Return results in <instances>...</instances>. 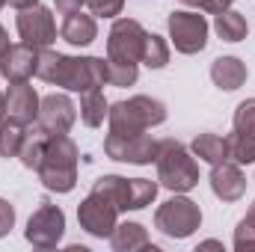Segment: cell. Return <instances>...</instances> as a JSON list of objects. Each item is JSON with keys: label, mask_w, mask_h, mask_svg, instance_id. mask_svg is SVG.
Wrapping results in <instances>:
<instances>
[{"label": "cell", "mask_w": 255, "mask_h": 252, "mask_svg": "<svg viewBox=\"0 0 255 252\" xmlns=\"http://www.w3.org/2000/svg\"><path fill=\"white\" fill-rule=\"evenodd\" d=\"M36 77L65 86L71 92H89V89H101L107 83V60L98 57H65L57 51L42 48L39 51V65H36Z\"/></svg>", "instance_id": "obj_1"}, {"label": "cell", "mask_w": 255, "mask_h": 252, "mask_svg": "<svg viewBox=\"0 0 255 252\" xmlns=\"http://www.w3.org/2000/svg\"><path fill=\"white\" fill-rule=\"evenodd\" d=\"M77 145L68 136H48V148H45V160L39 166V178L42 184L54 193H68L77 184Z\"/></svg>", "instance_id": "obj_2"}, {"label": "cell", "mask_w": 255, "mask_h": 252, "mask_svg": "<svg viewBox=\"0 0 255 252\" xmlns=\"http://www.w3.org/2000/svg\"><path fill=\"white\" fill-rule=\"evenodd\" d=\"M107 119H110V133H119V136H136L148 127L160 125L166 119V107L157 101V98H148V95H136L130 101H119L107 110Z\"/></svg>", "instance_id": "obj_3"}, {"label": "cell", "mask_w": 255, "mask_h": 252, "mask_svg": "<svg viewBox=\"0 0 255 252\" xmlns=\"http://www.w3.org/2000/svg\"><path fill=\"white\" fill-rule=\"evenodd\" d=\"M154 163H157V181L172 193H187L199 184V166L193 163L187 148L175 139H160Z\"/></svg>", "instance_id": "obj_4"}, {"label": "cell", "mask_w": 255, "mask_h": 252, "mask_svg": "<svg viewBox=\"0 0 255 252\" xmlns=\"http://www.w3.org/2000/svg\"><path fill=\"white\" fill-rule=\"evenodd\" d=\"M202 223V211L199 205L184 199V196H172L169 202H163L154 214V226L166 235V238H175V241H184L190 238L193 232L199 229Z\"/></svg>", "instance_id": "obj_5"}, {"label": "cell", "mask_w": 255, "mask_h": 252, "mask_svg": "<svg viewBox=\"0 0 255 252\" xmlns=\"http://www.w3.org/2000/svg\"><path fill=\"white\" fill-rule=\"evenodd\" d=\"M145 30L139 27V21L133 18H119L110 30L107 39V60L110 63H130L136 65L142 60V48H145Z\"/></svg>", "instance_id": "obj_6"}, {"label": "cell", "mask_w": 255, "mask_h": 252, "mask_svg": "<svg viewBox=\"0 0 255 252\" xmlns=\"http://www.w3.org/2000/svg\"><path fill=\"white\" fill-rule=\"evenodd\" d=\"M229 139V157L235 163H255V98H247L235 110V130Z\"/></svg>", "instance_id": "obj_7"}, {"label": "cell", "mask_w": 255, "mask_h": 252, "mask_svg": "<svg viewBox=\"0 0 255 252\" xmlns=\"http://www.w3.org/2000/svg\"><path fill=\"white\" fill-rule=\"evenodd\" d=\"M169 39L175 51L181 54H199L208 45V21L199 12H172L169 15Z\"/></svg>", "instance_id": "obj_8"}, {"label": "cell", "mask_w": 255, "mask_h": 252, "mask_svg": "<svg viewBox=\"0 0 255 252\" xmlns=\"http://www.w3.org/2000/svg\"><path fill=\"white\" fill-rule=\"evenodd\" d=\"M63 232H65V214L57 205L42 202V208L30 217L24 235H27V241H30L33 247H39V250H54V247L60 244Z\"/></svg>", "instance_id": "obj_9"}, {"label": "cell", "mask_w": 255, "mask_h": 252, "mask_svg": "<svg viewBox=\"0 0 255 252\" xmlns=\"http://www.w3.org/2000/svg\"><path fill=\"white\" fill-rule=\"evenodd\" d=\"M157 145L160 139H151L145 133H136V136H119V133H107L104 139V151L119 160V163H136V166H145L157 157Z\"/></svg>", "instance_id": "obj_10"}, {"label": "cell", "mask_w": 255, "mask_h": 252, "mask_svg": "<svg viewBox=\"0 0 255 252\" xmlns=\"http://www.w3.org/2000/svg\"><path fill=\"white\" fill-rule=\"evenodd\" d=\"M116 214H119V208H116L110 199L98 196V193H89V196L80 202V208H77L80 226H83L89 235H95V238H110V235H113V229H116Z\"/></svg>", "instance_id": "obj_11"}, {"label": "cell", "mask_w": 255, "mask_h": 252, "mask_svg": "<svg viewBox=\"0 0 255 252\" xmlns=\"http://www.w3.org/2000/svg\"><path fill=\"white\" fill-rule=\"evenodd\" d=\"M18 36L24 45L30 48H48L54 39H57V24H54V15L45 9V6H30V9H21L18 15Z\"/></svg>", "instance_id": "obj_12"}, {"label": "cell", "mask_w": 255, "mask_h": 252, "mask_svg": "<svg viewBox=\"0 0 255 252\" xmlns=\"http://www.w3.org/2000/svg\"><path fill=\"white\" fill-rule=\"evenodd\" d=\"M39 95L36 89L24 80V83H9V92L3 95V119L18 122V125H33L39 119Z\"/></svg>", "instance_id": "obj_13"}, {"label": "cell", "mask_w": 255, "mask_h": 252, "mask_svg": "<svg viewBox=\"0 0 255 252\" xmlns=\"http://www.w3.org/2000/svg\"><path fill=\"white\" fill-rule=\"evenodd\" d=\"M74 119H77V110L65 95H48L39 104L36 125L45 136H63V133H68V127L74 125Z\"/></svg>", "instance_id": "obj_14"}, {"label": "cell", "mask_w": 255, "mask_h": 252, "mask_svg": "<svg viewBox=\"0 0 255 252\" xmlns=\"http://www.w3.org/2000/svg\"><path fill=\"white\" fill-rule=\"evenodd\" d=\"M36 65H39V48H30L21 42V45H12L0 57V74L9 83H24L36 74Z\"/></svg>", "instance_id": "obj_15"}, {"label": "cell", "mask_w": 255, "mask_h": 252, "mask_svg": "<svg viewBox=\"0 0 255 252\" xmlns=\"http://www.w3.org/2000/svg\"><path fill=\"white\" fill-rule=\"evenodd\" d=\"M211 190L223 202H238L247 193V178H244V172L232 160H226V163H217L211 169Z\"/></svg>", "instance_id": "obj_16"}, {"label": "cell", "mask_w": 255, "mask_h": 252, "mask_svg": "<svg viewBox=\"0 0 255 252\" xmlns=\"http://www.w3.org/2000/svg\"><path fill=\"white\" fill-rule=\"evenodd\" d=\"M60 36H63L68 45H74V48H86V45H92L95 36H98L95 18H92V15H83V12H68L65 21H63Z\"/></svg>", "instance_id": "obj_17"}, {"label": "cell", "mask_w": 255, "mask_h": 252, "mask_svg": "<svg viewBox=\"0 0 255 252\" xmlns=\"http://www.w3.org/2000/svg\"><path fill=\"white\" fill-rule=\"evenodd\" d=\"M92 193L110 199L119 211H133V181L119 175H104L92 184Z\"/></svg>", "instance_id": "obj_18"}, {"label": "cell", "mask_w": 255, "mask_h": 252, "mask_svg": "<svg viewBox=\"0 0 255 252\" xmlns=\"http://www.w3.org/2000/svg\"><path fill=\"white\" fill-rule=\"evenodd\" d=\"M211 80L220 89H226V92L241 89L247 83V65L241 63L238 57H220V60H214V65H211Z\"/></svg>", "instance_id": "obj_19"}, {"label": "cell", "mask_w": 255, "mask_h": 252, "mask_svg": "<svg viewBox=\"0 0 255 252\" xmlns=\"http://www.w3.org/2000/svg\"><path fill=\"white\" fill-rule=\"evenodd\" d=\"M193 154L202 157V160H208L211 166L232 160L229 157V139L226 136H217V133H199L193 139Z\"/></svg>", "instance_id": "obj_20"}, {"label": "cell", "mask_w": 255, "mask_h": 252, "mask_svg": "<svg viewBox=\"0 0 255 252\" xmlns=\"http://www.w3.org/2000/svg\"><path fill=\"white\" fill-rule=\"evenodd\" d=\"M110 244L116 252H133V250H145L148 247V235L139 223H122L113 229Z\"/></svg>", "instance_id": "obj_21"}, {"label": "cell", "mask_w": 255, "mask_h": 252, "mask_svg": "<svg viewBox=\"0 0 255 252\" xmlns=\"http://www.w3.org/2000/svg\"><path fill=\"white\" fill-rule=\"evenodd\" d=\"M45 148H48V136L36 127V130H27V136H24V145H21L18 157H21V163H24L27 169L39 172V166H42V160H45Z\"/></svg>", "instance_id": "obj_22"}, {"label": "cell", "mask_w": 255, "mask_h": 252, "mask_svg": "<svg viewBox=\"0 0 255 252\" xmlns=\"http://www.w3.org/2000/svg\"><path fill=\"white\" fill-rule=\"evenodd\" d=\"M214 30H217L220 39H226V42H241V39H247V30H250V27H247V18H244L241 12L226 9V12L217 15Z\"/></svg>", "instance_id": "obj_23"}, {"label": "cell", "mask_w": 255, "mask_h": 252, "mask_svg": "<svg viewBox=\"0 0 255 252\" xmlns=\"http://www.w3.org/2000/svg\"><path fill=\"white\" fill-rule=\"evenodd\" d=\"M107 110H110V107H107L101 89H89V92H83V98H80V119H83L89 127L101 125L104 116H107Z\"/></svg>", "instance_id": "obj_24"}, {"label": "cell", "mask_w": 255, "mask_h": 252, "mask_svg": "<svg viewBox=\"0 0 255 252\" xmlns=\"http://www.w3.org/2000/svg\"><path fill=\"white\" fill-rule=\"evenodd\" d=\"M24 136H27L24 125L0 119V157H18V151L24 145Z\"/></svg>", "instance_id": "obj_25"}, {"label": "cell", "mask_w": 255, "mask_h": 252, "mask_svg": "<svg viewBox=\"0 0 255 252\" xmlns=\"http://www.w3.org/2000/svg\"><path fill=\"white\" fill-rule=\"evenodd\" d=\"M148 68H163L169 63V45L163 42V36H145V48H142V60Z\"/></svg>", "instance_id": "obj_26"}, {"label": "cell", "mask_w": 255, "mask_h": 252, "mask_svg": "<svg viewBox=\"0 0 255 252\" xmlns=\"http://www.w3.org/2000/svg\"><path fill=\"white\" fill-rule=\"evenodd\" d=\"M235 250H255V205L235 229Z\"/></svg>", "instance_id": "obj_27"}, {"label": "cell", "mask_w": 255, "mask_h": 252, "mask_svg": "<svg viewBox=\"0 0 255 252\" xmlns=\"http://www.w3.org/2000/svg\"><path fill=\"white\" fill-rule=\"evenodd\" d=\"M107 83H113V86H130V83H136V65L110 63L107 60Z\"/></svg>", "instance_id": "obj_28"}, {"label": "cell", "mask_w": 255, "mask_h": 252, "mask_svg": "<svg viewBox=\"0 0 255 252\" xmlns=\"http://www.w3.org/2000/svg\"><path fill=\"white\" fill-rule=\"evenodd\" d=\"M86 6H89L95 15H101V18H113V15L122 12L125 0H86Z\"/></svg>", "instance_id": "obj_29"}, {"label": "cell", "mask_w": 255, "mask_h": 252, "mask_svg": "<svg viewBox=\"0 0 255 252\" xmlns=\"http://www.w3.org/2000/svg\"><path fill=\"white\" fill-rule=\"evenodd\" d=\"M12 226H15V208H12L6 199H0V238L9 235Z\"/></svg>", "instance_id": "obj_30"}, {"label": "cell", "mask_w": 255, "mask_h": 252, "mask_svg": "<svg viewBox=\"0 0 255 252\" xmlns=\"http://www.w3.org/2000/svg\"><path fill=\"white\" fill-rule=\"evenodd\" d=\"M232 3H235V0H199L196 6L205 9V12H211V15H220V12H226Z\"/></svg>", "instance_id": "obj_31"}, {"label": "cell", "mask_w": 255, "mask_h": 252, "mask_svg": "<svg viewBox=\"0 0 255 252\" xmlns=\"http://www.w3.org/2000/svg\"><path fill=\"white\" fill-rule=\"evenodd\" d=\"M57 3V9L63 12V15H68V12H80V6L86 3V0H54Z\"/></svg>", "instance_id": "obj_32"}, {"label": "cell", "mask_w": 255, "mask_h": 252, "mask_svg": "<svg viewBox=\"0 0 255 252\" xmlns=\"http://www.w3.org/2000/svg\"><path fill=\"white\" fill-rule=\"evenodd\" d=\"M9 48H12V45H9V36H6V30L0 27V57H3V54H6Z\"/></svg>", "instance_id": "obj_33"}, {"label": "cell", "mask_w": 255, "mask_h": 252, "mask_svg": "<svg viewBox=\"0 0 255 252\" xmlns=\"http://www.w3.org/2000/svg\"><path fill=\"white\" fill-rule=\"evenodd\" d=\"M9 3H12L15 9H30V6H36L39 0H9Z\"/></svg>", "instance_id": "obj_34"}, {"label": "cell", "mask_w": 255, "mask_h": 252, "mask_svg": "<svg viewBox=\"0 0 255 252\" xmlns=\"http://www.w3.org/2000/svg\"><path fill=\"white\" fill-rule=\"evenodd\" d=\"M181 3H187V6H196V3H199V0H181Z\"/></svg>", "instance_id": "obj_35"}, {"label": "cell", "mask_w": 255, "mask_h": 252, "mask_svg": "<svg viewBox=\"0 0 255 252\" xmlns=\"http://www.w3.org/2000/svg\"><path fill=\"white\" fill-rule=\"evenodd\" d=\"M3 3H6V0H0V9H3Z\"/></svg>", "instance_id": "obj_36"}]
</instances>
